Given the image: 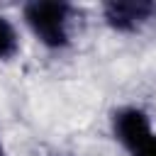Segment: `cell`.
Segmentation results:
<instances>
[{
    "label": "cell",
    "mask_w": 156,
    "mask_h": 156,
    "mask_svg": "<svg viewBox=\"0 0 156 156\" xmlns=\"http://www.w3.org/2000/svg\"><path fill=\"white\" fill-rule=\"evenodd\" d=\"M27 32L46 51H63L73 44V5L58 0H32L22 7Z\"/></svg>",
    "instance_id": "obj_1"
},
{
    "label": "cell",
    "mask_w": 156,
    "mask_h": 156,
    "mask_svg": "<svg viewBox=\"0 0 156 156\" xmlns=\"http://www.w3.org/2000/svg\"><path fill=\"white\" fill-rule=\"evenodd\" d=\"M0 156H7V154H5V144H2V139H0Z\"/></svg>",
    "instance_id": "obj_5"
},
{
    "label": "cell",
    "mask_w": 156,
    "mask_h": 156,
    "mask_svg": "<svg viewBox=\"0 0 156 156\" xmlns=\"http://www.w3.org/2000/svg\"><path fill=\"white\" fill-rule=\"evenodd\" d=\"M56 156H58V154H56Z\"/></svg>",
    "instance_id": "obj_6"
},
{
    "label": "cell",
    "mask_w": 156,
    "mask_h": 156,
    "mask_svg": "<svg viewBox=\"0 0 156 156\" xmlns=\"http://www.w3.org/2000/svg\"><path fill=\"white\" fill-rule=\"evenodd\" d=\"M22 49V39H20V29L17 24L0 12V61H12Z\"/></svg>",
    "instance_id": "obj_4"
},
{
    "label": "cell",
    "mask_w": 156,
    "mask_h": 156,
    "mask_svg": "<svg viewBox=\"0 0 156 156\" xmlns=\"http://www.w3.org/2000/svg\"><path fill=\"white\" fill-rule=\"evenodd\" d=\"M110 127L127 156H156V129L151 117L141 107H117L110 117Z\"/></svg>",
    "instance_id": "obj_2"
},
{
    "label": "cell",
    "mask_w": 156,
    "mask_h": 156,
    "mask_svg": "<svg viewBox=\"0 0 156 156\" xmlns=\"http://www.w3.org/2000/svg\"><path fill=\"white\" fill-rule=\"evenodd\" d=\"M102 20L112 32L134 34L156 20V2H151V0H110L102 5Z\"/></svg>",
    "instance_id": "obj_3"
}]
</instances>
